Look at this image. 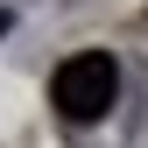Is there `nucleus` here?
<instances>
[{
	"label": "nucleus",
	"instance_id": "obj_2",
	"mask_svg": "<svg viewBox=\"0 0 148 148\" xmlns=\"http://www.w3.org/2000/svg\"><path fill=\"white\" fill-rule=\"evenodd\" d=\"M0 35H7V14H0Z\"/></svg>",
	"mask_w": 148,
	"mask_h": 148
},
{
	"label": "nucleus",
	"instance_id": "obj_1",
	"mask_svg": "<svg viewBox=\"0 0 148 148\" xmlns=\"http://www.w3.org/2000/svg\"><path fill=\"white\" fill-rule=\"evenodd\" d=\"M120 99V64L106 57V49H78V57L57 64V78H49V106H57L64 120H106Z\"/></svg>",
	"mask_w": 148,
	"mask_h": 148
}]
</instances>
